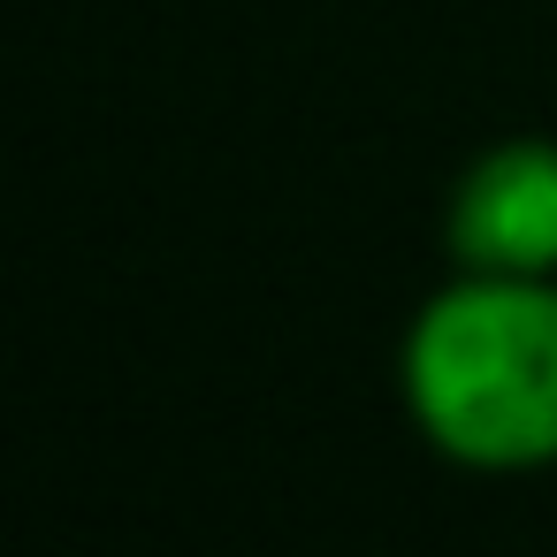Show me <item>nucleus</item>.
<instances>
[{"instance_id": "obj_1", "label": "nucleus", "mask_w": 557, "mask_h": 557, "mask_svg": "<svg viewBox=\"0 0 557 557\" xmlns=\"http://www.w3.org/2000/svg\"><path fill=\"white\" fill-rule=\"evenodd\" d=\"M397 382L443 458L473 473L557 466V275L466 268L412 313Z\"/></svg>"}, {"instance_id": "obj_2", "label": "nucleus", "mask_w": 557, "mask_h": 557, "mask_svg": "<svg viewBox=\"0 0 557 557\" xmlns=\"http://www.w3.org/2000/svg\"><path fill=\"white\" fill-rule=\"evenodd\" d=\"M450 252L481 275H557V138H504L458 176Z\"/></svg>"}]
</instances>
